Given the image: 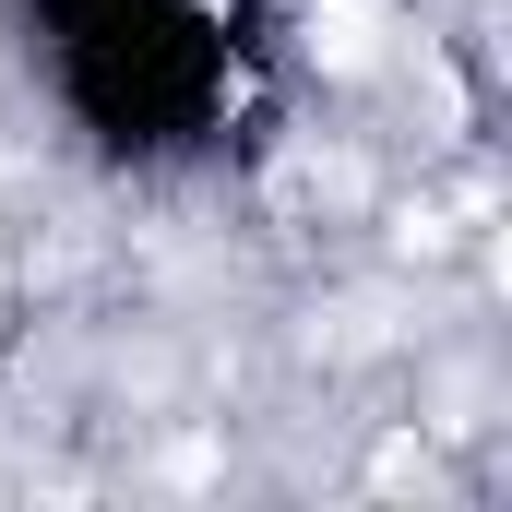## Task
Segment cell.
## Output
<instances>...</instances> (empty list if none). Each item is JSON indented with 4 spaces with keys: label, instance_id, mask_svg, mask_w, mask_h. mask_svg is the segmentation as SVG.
Returning <instances> with one entry per match:
<instances>
[{
    "label": "cell",
    "instance_id": "6da1fadb",
    "mask_svg": "<svg viewBox=\"0 0 512 512\" xmlns=\"http://www.w3.org/2000/svg\"><path fill=\"white\" fill-rule=\"evenodd\" d=\"M298 60L322 84H370V72L405 60V24H393V0H310L298 12Z\"/></svg>",
    "mask_w": 512,
    "mask_h": 512
}]
</instances>
